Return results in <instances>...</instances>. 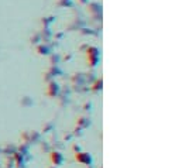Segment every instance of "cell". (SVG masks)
<instances>
[{
	"instance_id": "cell-1",
	"label": "cell",
	"mask_w": 182,
	"mask_h": 168,
	"mask_svg": "<svg viewBox=\"0 0 182 168\" xmlns=\"http://www.w3.org/2000/svg\"><path fill=\"white\" fill-rule=\"evenodd\" d=\"M76 161H79V163H83V164H91L92 158L89 154H86V153H79V154H76L75 155Z\"/></svg>"
},
{
	"instance_id": "cell-2",
	"label": "cell",
	"mask_w": 182,
	"mask_h": 168,
	"mask_svg": "<svg viewBox=\"0 0 182 168\" xmlns=\"http://www.w3.org/2000/svg\"><path fill=\"white\" fill-rule=\"evenodd\" d=\"M51 160H52V163L55 165H59V164L62 163V155L59 154V153H52L51 154Z\"/></svg>"
}]
</instances>
